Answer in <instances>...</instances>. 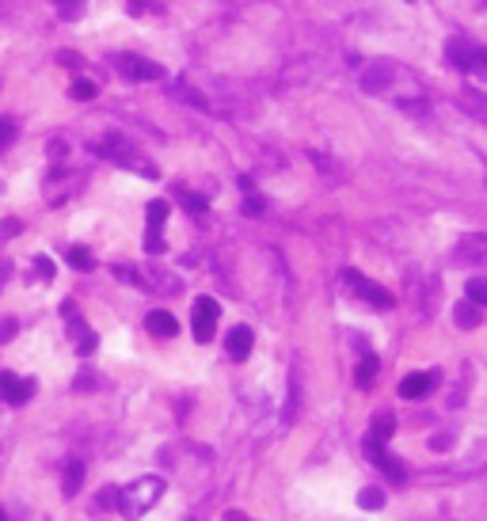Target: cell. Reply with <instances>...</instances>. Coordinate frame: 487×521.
I'll return each instance as SVG.
<instances>
[{"mask_svg":"<svg viewBox=\"0 0 487 521\" xmlns=\"http://www.w3.org/2000/svg\"><path fill=\"white\" fill-rule=\"evenodd\" d=\"M34 396V381H23L16 373H0V399L4 403H27Z\"/></svg>","mask_w":487,"mask_h":521,"instance_id":"5","label":"cell"},{"mask_svg":"<svg viewBox=\"0 0 487 521\" xmlns=\"http://www.w3.org/2000/svg\"><path fill=\"white\" fill-rule=\"evenodd\" d=\"M54 4H58V8H61V16H65V19H73V12L80 8L84 0H54Z\"/></svg>","mask_w":487,"mask_h":521,"instance_id":"22","label":"cell"},{"mask_svg":"<svg viewBox=\"0 0 487 521\" xmlns=\"http://www.w3.org/2000/svg\"><path fill=\"white\" fill-rule=\"evenodd\" d=\"M449 61H453L457 69H476V65H487V49L476 54V49L464 46V42H449Z\"/></svg>","mask_w":487,"mask_h":521,"instance_id":"8","label":"cell"},{"mask_svg":"<svg viewBox=\"0 0 487 521\" xmlns=\"http://www.w3.org/2000/svg\"><path fill=\"white\" fill-rule=\"evenodd\" d=\"M392 430H396V415H388V411H385V415H377V419H373L370 441H373V445H385V441L392 438Z\"/></svg>","mask_w":487,"mask_h":521,"instance_id":"12","label":"cell"},{"mask_svg":"<svg viewBox=\"0 0 487 521\" xmlns=\"http://www.w3.org/2000/svg\"><path fill=\"white\" fill-rule=\"evenodd\" d=\"M217 316H221V309H217L214 297H199V301H194V312H190V327H194V339H199V342H209V339H214Z\"/></svg>","mask_w":487,"mask_h":521,"instance_id":"2","label":"cell"},{"mask_svg":"<svg viewBox=\"0 0 487 521\" xmlns=\"http://www.w3.org/2000/svg\"><path fill=\"white\" fill-rule=\"evenodd\" d=\"M16 335V320H0V342H8Z\"/></svg>","mask_w":487,"mask_h":521,"instance_id":"23","label":"cell"},{"mask_svg":"<svg viewBox=\"0 0 487 521\" xmlns=\"http://www.w3.org/2000/svg\"><path fill=\"white\" fill-rule=\"evenodd\" d=\"M160 491H164V480L157 476H141L137 483H130L126 491H118V510L126 518H141V513H149L152 506L160 502Z\"/></svg>","mask_w":487,"mask_h":521,"instance_id":"1","label":"cell"},{"mask_svg":"<svg viewBox=\"0 0 487 521\" xmlns=\"http://www.w3.org/2000/svg\"><path fill=\"white\" fill-rule=\"evenodd\" d=\"M365 453H370V461H373L377 468H385L392 483H404V468H400V461H392V456H388L381 445H373V441H365Z\"/></svg>","mask_w":487,"mask_h":521,"instance_id":"9","label":"cell"},{"mask_svg":"<svg viewBox=\"0 0 487 521\" xmlns=\"http://www.w3.org/2000/svg\"><path fill=\"white\" fill-rule=\"evenodd\" d=\"M115 274L122 278V282H130V285H145V278H141L137 270H130V267H115Z\"/></svg>","mask_w":487,"mask_h":521,"instance_id":"20","label":"cell"},{"mask_svg":"<svg viewBox=\"0 0 487 521\" xmlns=\"http://www.w3.org/2000/svg\"><path fill=\"white\" fill-rule=\"evenodd\" d=\"M358 506H362V510H381V506H385V491L381 487H362Z\"/></svg>","mask_w":487,"mask_h":521,"instance_id":"15","label":"cell"},{"mask_svg":"<svg viewBox=\"0 0 487 521\" xmlns=\"http://www.w3.org/2000/svg\"><path fill=\"white\" fill-rule=\"evenodd\" d=\"M251 342H256V335H251V327H232L229 331V339H225V351H229V358H236V362H244L251 354Z\"/></svg>","mask_w":487,"mask_h":521,"instance_id":"6","label":"cell"},{"mask_svg":"<svg viewBox=\"0 0 487 521\" xmlns=\"http://www.w3.org/2000/svg\"><path fill=\"white\" fill-rule=\"evenodd\" d=\"M80 483H84V465H80V461H69V468H65V495H76Z\"/></svg>","mask_w":487,"mask_h":521,"instance_id":"16","label":"cell"},{"mask_svg":"<svg viewBox=\"0 0 487 521\" xmlns=\"http://www.w3.org/2000/svg\"><path fill=\"white\" fill-rule=\"evenodd\" d=\"M34 267H38L42 278H54V263L50 259H34Z\"/></svg>","mask_w":487,"mask_h":521,"instance_id":"24","label":"cell"},{"mask_svg":"<svg viewBox=\"0 0 487 521\" xmlns=\"http://www.w3.org/2000/svg\"><path fill=\"white\" fill-rule=\"evenodd\" d=\"M168 221V202L164 198H157V202H149V236H145V247L149 252H160V225Z\"/></svg>","mask_w":487,"mask_h":521,"instance_id":"7","label":"cell"},{"mask_svg":"<svg viewBox=\"0 0 487 521\" xmlns=\"http://www.w3.org/2000/svg\"><path fill=\"white\" fill-rule=\"evenodd\" d=\"M468 301L476 304V309H484V304H487V278H472V282H468Z\"/></svg>","mask_w":487,"mask_h":521,"instance_id":"17","label":"cell"},{"mask_svg":"<svg viewBox=\"0 0 487 521\" xmlns=\"http://www.w3.org/2000/svg\"><path fill=\"white\" fill-rule=\"evenodd\" d=\"M118 69H122L130 80H160V76H164V69H160L157 61H145V57H133V54L118 57Z\"/></svg>","mask_w":487,"mask_h":521,"instance_id":"4","label":"cell"},{"mask_svg":"<svg viewBox=\"0 0 487 521\" xmlns=\"http://www.w3.org/2000/svg\"><path fill=\"white\" fill-rule=\"evenodd\" d=\"M145 324H149V331L157 335V339H172V335L179 331V324H175V316H172V312H164V309L149 312V320H145Z\"/></svg>","mask_w":487,"mask_h":521,"instance_id":"11","label":"cell"},{"mask_svg":"<svg viewBox=\"0 0 487 521\" xmlns=\"http://www.w3.org/2000/svg\"><path fill=\"white\" fill-rule=\"evenodd\" d=\"M430 384H434V377H430V373H411V377L400 381V396H404V399H422L430 392Z\"/></svg>","mask_w":487,"mask_h":521,"instance_id":"10","label":"cell"},{"mask_svg":"<svg viewBox=\"0 0 487 521\" xmlns=\"http://www.w3.org/2000/svg\"><path fill=\"white\" fill-rule=\"evenodd\" d=\"M0 521H4V510H0Z\"/></svg>","mask_w":487,"mask_h":521,"instance_id":"27","label":"cell"},{"mask_svg":"<svg viewBox=\"0 0 487 521\" xmlns=\"http://www.w3.org/2000/svg\"><path fill=\"white\" fill-rule=\"evenodd\" d=\"M377 369H381V362L373 358V354H365V358H362V366H358V384H362V388H370V384H373V377H377Z\"/></svg>","mask_w":487,"mask_h":521,"instance_id":"14","label":"cell"},{"mask_svg":"<svg viewBox=\"0 0 487 521\" xmlns=\"http://www.w3.org/2000/svg\"><path fill=\"white\" fill-rule=\"evenodd\" d=\"M430 449H434V453H442V449H449V438H446V434H438V438H430Z\"/></svg>","mask_w":487,"mask_h":521,"instance_id":"25","label":"cell"},{"mask_svg":"<svg viewBox=\"0 0 487 521\" xmlns=\"http://www.w3.org/2000/svg\"><path fill=\"white\" fill-rule=\"evenodd\" d=\"M8 137H12V126L0 122V145H8Z\"/></svg>","mask_w":487,"mask_h":521,"instance_id":"26","label":"cell"},{"mask_svg":"<svg viewBox=\"0 0 487 521\" xmlns=\"http://www.w3.org/2000/svg\"><path fill=\"white\" fill-rule=\"evenodd\" d=\"M73 99H95V84H91V80H76L73 84Z\"/></svg>","mask_w":487,"mask_h":521,"instance_id":"19","label":"cell"},{"mask_svg":"<svg viewBox=\"0 0 487 521\" xmlns=\"http://www.w3.org/2000/svg\"><path fill=\"white\" fill-rule=\"evenodd\" d=\"M69 267L91 270V267H95V263H91V252H88V247H69Z\"/></svg>","mask_w":487,"mask_h":521,"instance_id":"18","label":"cell"},{"mask_svg":"<svg viewBox=\"0 0 487 521\" xmlns=\"http://www.w3.org/2000/svg\"><path fill=\"white\" fill-rule=\"evenodd\" d=\"M343 282L354 285L358 293H362L370 304H377V309H392V293H388V289H381V285H373V282H365L358 270H347V274H343Z\"/></svg>","mask_w":487,"mask_h":521,"instance_id":"3","label":"cell"},{"mask_svg":"<svg viewBox=\"0 0 487 521\" xmlns=\"http://www.w3.org/2000/svg\"><path fill=\"white\" fill-rule=\"evenodd\" d=\"M95 506H118V487H103L100 498H95Z\"/></svg>","mask_w":487,"mask_h":521,"instance_id":"21","label":"cell"},{"mask_svg":"<svg viewBox=\"0 0 487 521\" xmlns=\"http://www.w3.org/2000/svg\"><path fill=\"white\" fill-rule=\"evenodd\" d=\"M453 320H457V327H464V331H468V327H476L479 324V309L472 301H461L453 309Z\"/></svg>","mask_w":487,"mask_h":521,"instance_id":"13","label":"cell"}]
</instances>
